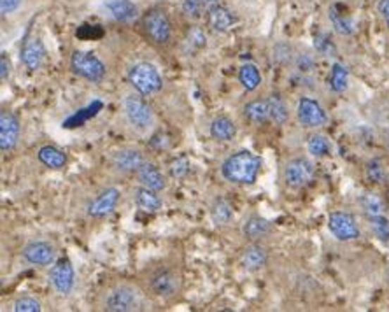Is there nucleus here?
<instances>
[{
  "instance_id": "obj_33",
  "label": "nucleus",
  "mask_w": 389,
  "mask_h": 312,
  "mask_svg": "<svg viewBox=\"0 0 389 312\" xmlns=\"http://www.w3.org/2000/svg\"><path fill=\"white\" fill-rule=\"evenodd\" d=\"M330 21H331V25H333L335 30H337L340 35L354 34L356 28H354V23H352V20L342 16V14L338 13V9L335 6L330 9Z\"/></svg>"
},
{
  "instance_id": "obj_11",
  "label": "nucleus",
  "mask_w": 389,
  "mask_h": 312,
  "mask_svg": "<svg viewBox=\"0 0 389 312\" xmlns=\"http://www.w3.org/2000/svg\"><path fill=\"white\" fill-rule=\"evenodd\" d=\"M74 279V267H72V263L67 258L56 261L51 267V270H49V282H51V286L60 295H68L72 292Z\"/></svg>"
},
{
  "instance_id": "obj_29",
  "label": "nucleus",
  "mask_w": 389,
  "mask_h": 312,
  "mask_svg": "<svg viewBox=\"0 0 389 312\" xmlns=\"http://www.w3.org/2000/svg\"><path fill=\"white\" fill-rule=\"evenodd\" d=\"M100 109H102V102H100V100H95V102L89 104V106L86 107V109L78 111V114H74V116L68 118V120L63 123V127H65V128L81 127V125H85L86 121L89 120V118L95 116V114L99 113Z\"/></svg>"
},
{
  "instance_id": "obj_5",
  "label": "nucleus",
  "mask_w": 389,
  "mask_h": 312,
  "mask_svg": "<svg viewBox=\"0 0 389 312\" xmlns=\"http://www.w3.org/2000/svg\"><path fill=\"white\" fill-rule=\"evenodd\" d=\"M70 67L75 76L86 79V81L100 82L106 77V65L93 53L74 51L70 58Z\"/></svg>"
},
{
  "instance_id": "obj_42",
  "label": "nucleus",
  "mask_w": 389,
  "mask_h": 312,
  "mask_svg": "<svg viewBox=\"0 0 389 312\" xmlns=\"http://www.w3.org/2000/svg\"><path fill=\"white\" fill-rule=\"evenodd\" d=\"M0 76H2L4 81H7L11 76V65H9V60H7V56L4 55L0 56Z\"/></svg>"
},
{
  "instance_id": "obj_1",
  "label": "nucleus",
  "mask_w": 389,
  "mask_h": 312,
  "mask_svg": "<svg viewBox=\"0 0 389 312\" xmlns=\"http://www.w3.org/2000/svg\"><path fill=\"white\" fill-rule=\"evenodd\" d=\"M261 170V158L251 151H239L228 156L221 167V174L226 181L235 185H253Z\"/></svg>"
},
{
  "instance_id": "obj_9",
  "label": "nucleus",
  "mask_w": 389,
  "mask_h": 312,
  "mask_svg": "<svg viewBox=\"0 0 389 312\" xmlns=\"http://www.w3.org/2000/svg\"><path fill=\"white\" fill-rule=\"evenodd\" d=\"M328 228L333 234V237H337L338 240H354L359 237V227L356 223L354 216L349 213H331L330 218H328Z\"/></svg>"
},
{
  "instance_id": "obj_25",
  "label": "nucleus",
  "mask_w": 389,
  "mask_h": 312,
  "mask_svg": "<svg viewBox=\"0 0 389 312\" xmlns=\"http://www.w3.org/2000/svg\"><path fill=\"white\" fill-rule=\"evenodd\" d=\"M268 111H270V120L277 125H284L290 120V107H288L286 100L279 95V93H272L268 96Z\"/></svg>"
},
{
  "instance_id": "obj_45",
  "label": "nucleus",
  "mask_w": 389,
  "mask_h": 312,
  "mask_svg": "<svg viewBox=\"0 0 389 312\" xmlns=\"http://www.w3.org/2000/svg\"><path fill=\"white\" fill-rule=\"evenodd\" d=\"M386 148H388V151H389V130L386 132Z\"/></svg>"
},
{
  "instance_id": "obj_46",
  "label": "nucleus",
  "mask_w": 389,
  "mask_h": 312,
  "mask_svg": "<svg viewBox=\"0 0 389 312\" xmlns=\"http://www.w3.org/2000/svg\"><path fill=\"white\" fill-rule=\"evenodd\" d=\"M207 2H209V4H216V0H207Z\"/></svg>"
},
{
  "instance_id": "obj_27",
  "label": "nucleus",
  "mask_w": 389,
  "mask_h": 312,
  "mask_svg": "<svg viewBox=\"0 0 389 312\" xmlns=\"http://www.w3.org/2000/svg\"><path fill=\"white\" fill-rule=\"evenodd\" d=\"M39 160H41V163H44L46 167L55 168V170L63 168L65 165H67V156H65V153L60 151L55 146H44V148L39 149Z\"/></svg>"
},
{
  "instance_id": "obj_10",
  "label": "nucleus",
  "mask_w": 389,
  "mask_h": 312,
  "mask_svg": "<svg viewBox=\"0 0 389 312\" xmlns=\"http://www.w3.org/2000/svg\"><path fill=\"white\" fill-rule=\"evenodd\" d=\"M297 118L302 127L305 128H319L323 125H326L328 121V116L324 113L321 104L312 99H307V96L300 99V102H298Z\"/></svg>"
},
{
  "instance_id": "obj_14",
  "label": "nucleus",
  "mask_w": 389,
  "mask_h": 312,
  "mask_svg": "<svg viewBox=\"0 0 389 312\" xmlns=\"http://www.w3.org/2000/svg\"><path fill=\"white\" fill-rule=\"evenodd\" d=\"M205 18H207L209 27L214 32H219V34H225V32L232 30L237 23L235 14L230 9H226L225 6H219V4H211Z\"/></svg>"
},
{
  "instance_id": "obj_12",
  "label": "nucleus",
  "mask_w": 389,
  "mask_h": 312,
  "mask_svg": "<svg viewBox=\"0 0 389 312\" xmlns=\"http://www.w3.org/2000/svg\"><path fill=\"white\" fill-rule=\"evenodd\" d=\"M20 139V121L9 111L0 113V149L11 151L16 148Z\"/></svg>"
},
{
  "instance_id": "obj_43",
  "label": "nucleus",
  "mask_w": 389,
  "mask_h": 312,
  "mask_svg": "<svg viewBox=\"0 0 389 312\" xmlns=\"http://www.w3.org/2000/svg\"><path fill=\"white\" fill-rule=\"evenodd\" d=\"M377 9H379L381 16H383L384 23H386V27L389 28V0H381L379 6H377Z\"/></svg>"
},
{
  "instance_id": "obj_24",
  "label": "nucleus",
  "mask_w": 389,
  "mask_h": 312,
  "mask_svg": "<svg viewBox=\"0 0 389 312\" xmlns=\"http://www.w3.org/2000/svg\"><path fill=\"white\" fill-rule=\"evenodd\" d=\"M244 116L253 125H263L270 120L268 100H253L244 107Z\"/></svg>"
},
{
  "instance_id": "obj_34",
  "label": "nucleus",
  "mask_w": 389,
  "mask_h": 312,
  "mask_svg": "<svg viewBox=\"0 0 389 312\" xmlns=\"http://www.w3.org/2000/svg\"><path fill=\"white\" fill-rule=\"evenodd\" d=\"M307 149H309V153H311L312 156L321 158V156L330 155L331 144H330V141H328V139L324 137V135L314 134V135H311V137H309Z\"/></svg>"
},
{
  "instance_id": "obj_30",
  "label": "nucleus",
  "mask_w": 389,
  "mask_h": 312,
  "mask_svg": "<svg viewBox=\"0 0 389 312\" xmlns=\"http://www.w3.org/2000/svg\"><path fill=\"white\" fill-rule=\"evenodd\" d=\"M359 204L363 207V213L369 218L379 216V214H384V211H386V204L377 193H365L362 200H359Z\"/></svg>"
},
{
  "instance_id": "obj_7",
  "label": "nucleus",
  "mask_w": 389,
  "mask_h": 312,
  "mask_svg": "<svg viewBox=\"0 0 389 312\" xmlns=\"http://www.w3.org/2000/svg\"><path fill=\"white\" fill-rule=\"evenodd\" d=\"M149 289L156 297H161V299L175 297L179 293V289H181V275L174 268H158V270H154L151 274Z\"/></svg>"
},
{
  "instance_id": "obj_40",
  "label": "nucleus",
  "mask_w": 389,
  "mask_h": 312,
  "mask_svg": "<svg viewBox=\"0 0 389 312\" xmlns=\"http://www.w3.org/2000/svg\"><path fill=\"white\" fill-rule=\"evenodd\" d=\"M316 49L323 53V55H330V53H333V44H331V41L326 35H318L316 37Z\"/></svg>"
},
{
  "instance_id": "obj_39",
  "label": "nucleus",
  "mask_w": 389,
  "mask_h": 312,
  "mask_svg": "<svg viewBox=\"0 0 389 312\" xmlns=\"http://www.w3.org/2000/svg\"><path fill=\"white\" fill-rule=\"evenodd\" d=\"M188 44L193 46L194 49H202L205 46V34L200 28H193L188 35Z\"/></svg>"
},
{
  "instance_id": "obj_23",
  "label": "nucleus",
  "mask_w": 389,
  "mask_h": 312,
  "mask_svg": "<svg viewBox=\"0 0 389 312\" xmlns=\"http://www.w3.org/2000/svg\"><path fill=\"white\" fill-rule=\"evenodd\" d=\"M156 193L158 192H153V189L149 188H144V186L137 188L135 204L139 206V209L146 211V213H158L163 204H161L160 196H158Z\"/></svg>"
},
{
  "instance_id": "obj_6",
  "label": "nucleus",
  "mask_w": 389,
  "mask_h": 312,
  "mask_svg": "<svg viewBox=\"0 0 389 312\" xmlns=\"http://www.w3.org/2000/svg\"><path fill=\"white\" fill-rule=\"evenodd\" d=\"M104 309L111 312H132L140 309V295L135 288L120 285L107 293L104 300Z\"/></svg>"
},
{
  "instance_id": "obj_44",
  "label": "nucleus",
  "mask_w": 389,
  "mask_h": 312,
  "mask_svg": "<svg viewBox=\"0 0 389 312\" xmlns=\"http://www.w3.org/2000/svg\"><path fill=\"white\" fill-rule=\"evenodd\" d=\"M312 65H314V62H312V58H309L307 55H304L300 60H298V67H300V70H311L309 67Z\"/></svg>"
},
{
  "instance_id": "obj_2",
  "label": "nucleus",
  "mask_w": 389,
  "mask_h": 312,
  "mask_svg": "<svg viewBox=\"0 0 389 312\" xmlns=\"http://www.w3.org/2000/svg\"><path fill=\"white\" fill-rule=\"evenodd\" d=\"M142 32L154 46H167L172 39V25L161 9H151L142 18Z\"/></svg>"
},
{
  "instance_id": "obj_41",
  "label": "nucleus",
  "mask_w": 389,
  "mask_h": 312,
  "mask_svg": "<svg viewBox=\"0 0 389 312\" xmlns=\"http://www.w3.org/2000/svg\"><path fill=\"white\" fill-rule=\"evenodd\" d=\"M21 6V0H0V13L2 16L14 13Z\"/></svg>"
},
{
  "instance_id": "obj_36",
  "label": "nucleus",
  "mask_w": 389,
  "mask_h": 312,
  "mask_svg": "<svg viewBox=\"0 0 389 312\" xmlns=\"http://www.w3.org/2000/svg\"><path fill=\"white\" fill-rule=\"evenodd\" d=\"M370 227H372V232L376 237L383 242H388L389 240V220L384 214H379V216L370 218Z\"/></svg>"
},
{
  "instance_id": "obj_20",
  "label": "nucleus",
  "mask_w": 389,
  "mask_h": 312,
  "mask_svg": "<svg viewBox=\"0 0 389 312\" xmlns=\"http://www.w3.org/2000/svg\"><path fill=\"white\" fill-rule=\"evenodd\" d=\"M242 234L249 240H261L272 234V223L261 216H249L244 221Z\"/></svg>"
},
{
  "instance_id": "obj_22",
  "label": "nucleus",
  "mask_w": 389,
  "mask_h": 312,
  "mask_svg": "<svg viewBox=\"0 0 389 312\" xmlns=\"http://www.w3.org/2000/svg\"><path fill=\"white\" fill-rule=\"evenodd\" d=\"M268 260V254H266L265 247H261L259 244H253V246L247 247L242 254V265L246 270L257 272L259 268H263Z\"/></svg>"
},
{
  "instance_id": "obj_3",
  "label": "nucleus",
  "mask_w": 389,
  "mask_h": 312,
  "mask_svg": "<svg viewBox=\"0 0 389 312\" xmlns=\"http://www.w3.org/2000/svg\"><path fill=\"white\" fill-rule=\"evenodd\" d=\"M128 79L130 82H132L133 88L144 96L154 95V93L160 92L161 86H163V81H161V76L160 73H158L156 67L146 62L135 63V65L130 69Z\"/></svg>"
},
{
  "instance_id": "obj_18",
  "label": "nucleus",
  "mask_w": 389,
  "mask_h": 312,
  "mask_svg": "<svg viewBox=\"0 0 389 312\" xmlns=\"http://www.w3.org/2000/svg\"><path fill=\"white\" fill-rule=\"evenodd\" d=\"M137 179H139L140 186L153 189V192H161V189H165V186H167L165 175L161 174L160 168L154 163H149V161H146V163L137 170Z\"/></svg>"
},
{
  "instance_id": "obj_21",
  "label": "nucleus",
  "mask_w": 389,
  "mask_h": 312,
  "mask_svg": "<svg viewBox=\"0 0 389 312\" xmlns=\"http://www.w3.org/2000/svg\"><path fill=\"white\" fill-rule=\"evenodd\" d=\"M211 137L216 139L219 142H230L235 139L237 135V125L233 123L230 118L226 116H218L212 120L211 123Z\"/></svg>"
},
{
  "instance_id": "obj_17",
  "label": "nucleus",
  "mask_w": 389,
  "mask_h": 312,
  "mask_svg": "<svg viewBox=\"0 0 389 312\" xmlns=\"http://www.w3.org/2000/svg\"><path fill=\"white\" fill-rule=\"evenodd\" d=\"M120 202V192L116 188H107L100 193L95 200L88 206V214L92 218H104L113 213Z\"/></svg>"
},
{
  "instance_id": "obj_28",
  "label": "nucleus",
  "mask_w": 389,
  "mask_h": 312,
  "mask_svg": "<svg viewBox=\"0 0 389 312\" xmlns=\"http://www.w3.org/2000/svg\"><path fill=\"white\" fill-rule=\"evenodd\" d=\"M239 81L247 92H253L261 85V74H259L258 67L253 63H246V65L240 67L239 70Z\"/></svg>"
},
{
  "instance_id": "obj_16",
  "label": "nucleus",
  "mask_w": 389,
  "mask_h": 312,
  "mask_svg": "<svg viewBox=\"0 0 389 312\" xmlns=\"http://www.w3.org/2000/svg\"><path fill=\"white\" fill-rule=\"evenodd\" d=\"M46 58V48L41 39H25L21 46V62L28 70H37Z\"/></svg>"
},
{
  "instance_id": "obj_8",
  "label": "nucleus",
  "mask_w": 389,
  "mask_h": 312,
  "mask_svg": "<svg viewBox=\"0 0 389 312\" xmlns=\"http://www.w3.org/2000/svg\"><path fill=\"white\" fill-rule=\"evenodd\" d=\"M316 175V167L307 158H295V160L288 161L286 168H284V179L286 185L293 189L305 188L311 185L312 179Z\"/></svg>"
},
{
  "instance_id": "obj_19",
  "label": "nucleus",
  "mask_w": 389,
  "mask_h": 312,
  "mask_svg": "<svg viewBox=\"0 0 389 312\" xmlns=\"http://www.w3.org/2000/svg\"><path fill=\"white\" fill-rule=\"evenodd\" d=\"M106 7L111 16L121 23H130L139 14V9L132 0H106Z\"/></svg>"
},
{
  "instance_id": "obj_37",
  "label": "nucleus",
  "mask_w": 389,
  "mask_h": 312,
  "mask_svg": "<svg viewBox=\"0 0 389 312\" xmlns=\"http://www.w3.org/2000/svg\"><path fill=\"white\" fill-rule=\"evenodd\" d=\"M13 311L14 312H39L41 311V304H39L35 299H32V297H21V299H18L16 302H14Z\"/></svg>"
},
{
  "instance_id": "obj_4",
  "label": "nucleus",
  "mask_w": 389,
  "mask_h": 312,
  "mask_svg": "<svg viewBox=\"0 0 389 312\" xmlns=\"http://www.w3.org/2000/svg\"><path fill=\"white\" fill-rule=\"evenodd\" d=\"M123 111L127 121L133 130L147 132L154 125V114L146 100L139 95H128L123 102Z\"/></svg>"
},
{
  "instance_id": "obj_15",
  "label": "nucleus",
  "mask_w": 389,
  "mask_h": 312,
  "mask_svg": "<svg viewBox=\"0 0 389 312\" xmlns=\"http://www.w3.org/2000/svg\"><path fill=\"white\" fill-rule=\"evenodd\" d=\"M23 256L28 263L39 265V267H48V265H53V261H55L56 251L49 242L37 240V242H32L25 247Z\"/></svg>"
},
{
  "instance_id": "obj_38",
  "label": "nucleus",
  "mask_w": 389,
  "mask_h": 312,
  "mask_svg": "<svg viewBox=\"0 0 389 312\" xmlns=\"http://www.w3.org/2000/svg\"><path fill=\"white\" fill-rule=\"evenodd\" d=\"M188 172H190V160L186 156H181L175 161H172L171 174L174 175V177H185Z\"/></svg>"
},
{
  "instance_id": "obj_32",
  "label": "nucleus",
  "mask_w": 389,
  "mask_h": 312,
  "mask_svg": "<svg viewBox=\"0 0 389 312\" xmlns=\"http://www.w3.org/2000/svg\"><path fill=\"white\" fill-rule=\"evenodd\" d=\"M366 177H369V181L373 182V185H384V182H386L388 170L386 167H384L383 160L373 158V160H370L369 163H366Z\"/></svg>"
},
{
  "instance_id": "obj_26",
  "label": "nucleus",
  "mask_w": 389,
  "mask_h": 312,
  "mask_svg": "<svg viewBox=\"0 0 389 312\" xmlns=\"http://www.w3.org/2000/svg\"><path fill=\"white\" fill-rule=\"evenodd\" d=\"M211 218L216 227H226L233 220V209L225 199H216L211 207Z\"/></svg>"
},
{
  "instance_id": "obj_13",
  "label": "nucleus",
  "mask_w": 389,
  "mask_h": 312,
  "mask_svg": "<svg viewBox=\"0 0 389 312\" xmlns=\"http://www.w3.org/2000/svg\"><path fill=\"white\" fill-rule=\"evenodd\" d=\"M113 167L116 168L121 174H130V172H137L144 163H146V158L140 149L135 148H125L120 149L118 153H114L113 160H111Z\"/></svg>"
},
{
  "instance_id": "obj_35",
  "label": "nucleus",
  "mask_w": 389,
  "mask_h": 312,
  "mask_svg": "<svg viewBox=\"0 0 389 312\" xmlns=\"http://www.w3.org/2000/svg\"><path fill=\"white\" fill-rule=\"evenodd\" d=\"M209 7H211V4L207 0H183V11L186 16L193 18V20L207 14Z\"/></svg>"
},
{
  "instance_id": "obj_31",
  "label": "nucleus",
  "mask_w": 389,
  "mask_h": 312,
  "mask_svg": "<svg viewBox=\"0 0 389 312\" xmlns=\"http://www.w3.org/2000/svg\"><path fill=\"white\" fill-rule=\"evenodd\" d=\"M347 85H349L347 69H345L344 65H340V63H335L330 74V88L333 89V92L342 93L347 89Z\"/></svg>"
}]
</instances>
